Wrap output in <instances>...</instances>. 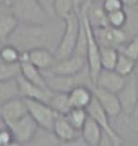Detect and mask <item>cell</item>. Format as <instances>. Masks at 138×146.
<instances>
[{"instance_id":"cell-1","label":"cell","mask_w":138,"mask_h":146,"mask_svg":"<svg viewBox=\"0 0 138 146\" xmlns=\"http://www.w3.org/2000/svg\"><path fill=\"white\" fill-rule=\"evenodd\" d=\"M63 28L52 23V20L46 24H22L18 27L7 44L16 46L21 52H27L34 48H48L55 53L60 43Z\"/></svg>"},{"instance_id":"cell-2","label":"cell","mask_w":138,"mask_h":146,"mask_svg":"<svg viewBox=\"0 0 138 146\" xmlns=\"http://www.w3.org/2000/svg\"><path fill=\"white\" fill-rule=\"evenodd\" d=\"M10 10L22 24H46L55 19L49 15L37 0H11Z\"/></svg>"},{"instance_id":"cell-3","label":"cell","mask_w":138,"mask_h":146,"mask_svg":"<svg viewBox=\"0 0 138 146\" xmlns=\"http://www.w3.org/2000/svg\"><path fill=\"white\" fill-rule=\"evenodd\" d=\"M64 28L61 34L60 43L55 50V55L57 60L67 58L74 54L76 45L80 33L81 18L78 11L68 15L63 19Z\"/></svg>"},{"instance_id":"cell-4","label":"cell","mask_w":138,"mask_h":146,"mask_svg":"<svg viewBox=\"0 0 138 146\" xmlns=\"http://www.w3.org/2000/svg\"><path fill=\"white\" fill-rule=\"evenodd\" d=\"M80 14L83 18L85 31H86L87 35V52H86V60H87V66L89 69L90 77L92 80V83L95 86L96 81L98 79V74L101 71V64H100V46L96 40L94 29L90 25L89 20H88L86 13L83 6L81 5V8L79 9Z\"/></svg>"},{"instance_id":"cell-5","label":"cell","mask_w":138,"mask_h":146,"mask_svg":"<svg viewBox=\"0 0 138 146\" xmlns=\"http://www.w3.org/2000/svg\"><path fill=\"white\" fill-rule=\"evenodd\" d=\"M44 75L46 77V84H48V87L52 91L55 92L69 93L71 90L81 86L94 87L88 66H86L83 71L74 75L59 76L46 74V73H44Z\"/></svg>"},{"instance_id":"cell-6","label":"cell","mask_w":138,"mask_h":146,"mask_svg":"<svg viewBox=\"0 0 138 146\" xmlns=\"http://www.w3.org/2000/svg\"><path fill=\"white\" fill-rule=\"evenodd\" d=\"M24 100L27 104L28 114L37 122L39 127L42 129L52 131L59 114L46 103L31 99H24Z\"/></svg>"},{"instance_id":"cell-7","label":"cell","mask_w":138,"mask_h":146,"mask_svg":"<svg viewBox=\"0 0 138 146\" xmlns=\"http://www.w3.org/2000/svg\"><path fill=\"white\" fill-rule=\"evenodd\" d=\"M86 110L91 118L95 119L101 127L105 135L109 137L114 146H124V141H123L121 135L114 129V127L112 124L111 118L107 115V113L100 106V104H98L95 97Z\"/></svg>"},{"instance_id":"cell-8","label":"cell","mask_w":138,"mask_h":146,"mask_svg":"<svg viewBox=\"0 0 138 146\" xmlns=\"http://www.w3.org/2000/svg\"><path fill=\"white\" fill-rule=\"evenodd\" d=\"M86 66V58L73 54L67 58L57 60V62L55 63V65L50 69H48L46 71H43V73L59 76L74 75L83 71Z\"/></svg>"},{"instance_id":"cell-9","label":"cell","mask_w":138,"mask_h":146,"mask_svg":"<svg viewBox=\"0 0 138 146\" xmlns=\"http://www.w3.org/2000/svg\"><path fill=\"white\" fill-rule=\"evenodd\" d=\"M122 106V111L126 116H133L138 102V84L134 74L127 77L123 88L117 93Z\"/></svg>"},{"instance_id":"cell-10","label":"cell","mask_w":138,"mask_h":146,"mask_svg":"<svg viewBox=\"0 0 138 146\" xmlns=\"http://www.w3.org/2000/svg\"><path fill=\"white\" fill-rule=\"evenodd\" d=\"M94 33L99 46L119 49L124 44L127 43V34L123 31V29L106 26L94 29Z\"/></svg>"},{"instance_id":"cell-11","label":"cell","mask_w":138,"mask_h":146,"mask_svg":"<svg viewBox=\"0 0 138 146\" xmlns=\"http://www.w3.org/2000/svg\"><path fill=\"white\" fill-rule=\"evenodd\" d=\"M9 128L13 133L14 139L21 142L23 145H27L35 137L40 127L32 117L28 114L18 121L10 125Z\"/></svg>"},{"instance_id":"cell-12","label":"cell","mask_w":138,"mask_h":146,"mask_svg":"<svg viewBox=\"0 0 138 146\" xmlns=\"http://www.w3.org/2000/svg\"><path fill=\"white\" fill-rule=\"evenodd\" d=\"M93 92L94 97L98 102V104H100V106L104 109L111 119H117L123 113L121 104H120L118 95L116 93L107 91L98 86L93 87Z\"/></svg>"},{"instance_id":"cell-13","label":"cell","mask_w":138,"mask_h":146,"mask_svg":"<svg viewBox=\"0 0 138 146\" xmlns=\"http://www.w3.org/2000/svg\"><path fill=\"white\" fill-rule=\"evenodd\" d=\"M28 114L27 104L21 97L14 98L0 106V115L8 127L24 118Z\"/></svg>"},{"instance_id":"cell-14","label":"cell","mask_w":138,"mask_h":146,"mask_svg":"<svg viewBox=\"0 0 138 146\" xmlns=\"http://www.w3.org/2000/svg\"><path fill=\"white\" fill-rule=\"evenodd\" d=\"M17 79L19 87V96L23 99H31L48 104L53 91L50 88H43L27 81L20 74Z\"/></svg>"},{"instance_id":"cell-15","label":"cell","mask_w":138,"mask_h":146,"mask_svg":"<svg viewBox=\"0 0 138 146\" xmlns=\"http://www.w3.org/2000/svg\"><path fill=\"white\" fill-rule=\"evenodd\" d=\"M126 80H127V77L120 75L114 69L109 70V69L102 68L98 76L95 86L117 94L123 88Z\"/></svg>"},{"instance_id":"cell-16","label":"cell","mask_w":138,"mask_h":146,"mask_svg":"<svg viewBox=\"0 0 138 146\" xmlns=\"http://www.w3.org/2000/svg\"><path fill=\"white\" fill-rule=\"evenodd\" d=\"M26 58L40 70L46 71L50 69L57 62L55 53L48 48H34L23 52Z\"/></svg>"},{"instance_id":"cell-17","label":"cell","mask_w":138,"mask_h":146,"mask_svg":"<svg viewBox=\"0 0 138 146\" xmlns=\"http://www.w3.org/2000/svg\"><path fill=\"white\" fill-rule=\"evenodd\" d=\"M20 69L21 74L26 80L43 88H49L46 84V77L42 70L36 68L29 62L22 52V59L20 61Z\"/></svg>"},{"instance_id":"cell-18","label":"cell","mask_w":138,"mask_h":146,"mask_svg":"<svg viewBox=\"0 0 138 146\" xmlns=\"http://www.w3.org/2000/svg\"><path fill=\"white\" fill-rule=\"evenodd\" d=\"M68 99L71 108L86 109L94 99L93 87L87 86L76 87L68 93Z\"/></svg>"},{"instance_id":"cell-19","label":"cell","mask_w":138,"mask_h":146,"mask_svg":"<svg viewBox=\"0 0 138 146\" xmlns=\"http://www.w3.org/2000/svg\"><path fill=\"white\" fill-rule=\"evenodd\" d=\"M52 132L61 142L71 141L81 136V131L76 129L63 115H59L56 119Z\"/></svg>"},{"instance_id":"cell-20","label":"cell","mask_w":138,"mask_h":146,"mask_svg":"<svg viewBox=\"0 0 138 146\" xmlns=\"http://www.w3.org/2000/svg\"><path fill=\"white\" fill-rule=\"evenodd\" d=\"M81 135L91 146H98L104 133L98 122L89 116L83 127L81 128Z\"/></svg>"},{"instance_id":"cell-21","label":"cell","mask_w":138,"mask_h":146,"mask_svg":"<svg viewBox=\"0 0 138 146\" xmlns=\"http://www.w3.org/2000/svg\"><path fill=\"white\" fill-rule=\"evenodd\" d=\"M18 25V20L11 13V10L9 13H0V43L3 45L7 44Z\"/></svg>"},{"instance_id":"cell-22","label":"cell","mask_w":138,"mask_h":146,"mask_svg":"<svg viewBox=\"0 0 138 146\" xmlns=\"http://www.w3.org/2000/svg\"><path fill=\"white\" fill-rule=\"evenodd\" d=\"M16 97H20L17 79L0 81V106Z\"/></svg>"},{"instance_id":"cell-23","label":"cell","mask_w":138,"mask_h":146,"mask_svg":"<svg viewBox=\"0 0 138 146\" xmlns=\"http://www.w3.org/2000/svg\"><path fill=\"white\" fill-rule=\"evenodd\" d=\"M61 141L52 131L39 128L38 132L27 146H60Z\"/></svg>"},{"instance_id":"cell-24","label":"cell","mask_w":138,"mask_h":146,"mask_svg":"<svg viewBox=\"0 0 138 146\" xmlns=\"http://www.w3.org/2000/svg\"><path fill=\"white\" fill-rule=\"evenodd\" d=\"M54 111H56L59 115H66L71 109L68 99V93L55 92L53 91L48 104Z\"/></svg>"},{"instance_id":"cell-25","label":"cell","mask_w":138,"mask_h":146,"mask_svg":"<svg viewBox=\"0 0 138 146\" xmlns=\"http://www.w3.org/2000/svg\"><path fill=\"white\" fill-rule=\"evenodd\" d=\"M119 50L114 48L100 46V64L103 69L114 70L118 59Z\"/></svg>"},{"instance_id":"cell-26","label":"cell","mask_w":138,"mask_h":146,"mask_svg":"<svg viewBox=\"0 0 138 146\" xmlns=\"http://www.w3.org/2000/svg\"><path fill=\"white\" fill-rule=\"evenodd\" d=\"M75 11L76 0H54V13L57 19H65Z\"/></svg>"},{"instance_id":"cell-27","label":"cell","mask_w":138,"mask_h":146,"mask_svg":"<svg viewBox=\"0 0 138 146\" xmlns=\"http://www.w3.org/2000/svg\"><path fill=\"white\" fill-rule=\"evenodd\" d=\"M64 117L76 129L81 131L84 123L86 122L87 119L89 118V114H88L86 109L71 108L66 115H64Z\"/></svg>"},{"instance_id":"cell-28","label":"cell","mask_w":138,"mask_h":146,"mask_svg":"<svg viewBox=\"0 0 138 146\" xmlns=\"http://www.w3.org/2000/svg\"><path fill=\"white\" fill-rule=\"evenodd\" d=\"M135 63L136 61L119 51L118 59H117L114 70L124 77H128L133 73L134 68H135Z\"/></svg>"},{"instance_id":"cell-29","label":"cell","mask_w":138,"mask_h":146,"mask_svg":"<svg viewBox=\"0 0 138 146\" xmlns=\"http://www.w3.org/2000/svg\"><path fill=\"white\" fill-rule=\"evenodd\" d=\"M0 58L8 64H18L22 59V52L11 44H5L0 48Z\"/></svg>"},{"instance_id":"cell-30","label":"cell","mask_w":138,"mask_h":146,"mask_svg":"<svg viewBox=\"0 0 138 146\" xmlns=\"http://www.w3.org/2000/svg\"><path fill=\"white\" fill-rule=\"evenodd\" d=\"M21 73L20 63L8 64L0 58V81H8L16 79Z\"/></svg>"},{"instance_id":"cell-31","label":"cell","mask_w":138,"mask_h":146,"mask_svg":"<svg viewBox=\"0 0 138 146\" xmlns=\"http://www.w3.org/2000/svg\"><path fill=\"white\" fill-rule=\"evenodd\" d=\"M107 18L108 24L111 27L116 29H123L128 22V14L124 9H122V10L107 13Z\"/></svg>"},{"instance_id":"cell-32","label":"cell","mask_w":138,"mask_h":146,"mask_svg":"<svg viewBox=\"0 0 138 146\" xmlns=\"http://www.w3.org/2000/svg\"><path fill=\"white\" fill-rule=\"evenodd\" d=\"M118 50L121 53L136 61L138 59V33L131 38V41L124 44Z\"/></svg>"},{"instance_id":"cell-33","label":"cell","mask_w":138,"mask_h":146,"mask_svg":"<svg viewBox=\"0 0 138 146\" xmlns=\"http://www.w3.org/2000/svg\"><path fill=\"white\" fill-rule=\"evenodd\" d=\"M101 5L107 13H113V11L118 10H122L125 7L124 3L121 0H102Z\"/></svg>"},{"instance_id":"cell-34","label":"cell","mask_w":138,"mask_h":146,"mask_svg":"<svg viewBox=\"0 0 138 146\" xmlns=\"http://www.w3.org/2000/svg\"><path fill=\"white\" fill-rule=\"evenodd\" d=\"M13 135L8 126L0 130V146H5L13 141Z\"/></svg>"},{"instance_id":"cell-35","label":"cell","mask_w":138,"mask_h":146,"mask_svg":"<svg viewBox=\"0 0 138 146\" xmlns=\"http://www.w3.org/2000/svg\"><path fill=\"white\" fill-rule=\"evenodd\" d=\"M60 146H91V145L81 135L77 137V138L71 139V141L61 142Z\"/></svg>"},{"instance_id":"cell-36","label":"cell","mask_w":138,"mask_h":146,"mask_svg":"<svg viewBox=\"0 0 138 146\" xmlns=\"http://www.w3.org/2000/svg\"><path fill=\"white\" fill-rule=\"evenodd\" d=\"M37 1L48 11V13L52 18H56L54 13V0H37Z\"/></svg>"},{"instance_id":"cell-37","label":"cell","mask_w":138,"mask_h":146,"mask_svg":"<svg viewBox=\"0 0 138 146\" xmlns=\"http://www.w3.org/2000/svg\"><path fill=\"white\" fill-rule=\"evenodd\" d=\"M98 146H114V143H113V141H111V139H109V137L106 136L104 134L103 135V138H102L101 139V141H100V143L98 144Z\"/></svg>"},{"instance_id":"cell-38","label":"cell","mask_w":138,"mask_h":146,"mask_svg":"<svg viewBox=\"0 0 138 146\" xmlns=\"http://www.w3.org/2000/svg\"><path fill=\"white\" fill-rule=\"evenodd\" d=\"M134 122L133 123V125H131V130L133 131V135H135L138 137V118H133Z\"/></svg>"},{"instance_id":"cell-39","label":"cell","mask_w":138,"mask_h":146,"mask_svg":"<svg viewBox=\"0 0 138 146\" xmlns=\"http://www.w3.org/2000/svg\"><path fill=\"white\" fill-rule=\"evenodd\" d=\"M124 3L125 6H129V7H135L137 0H121Z\"/></svg>"},{"instance_id":"cell-40","label":"cell","mask_w":138,"mask_h":146,"mask_svg":"<svg viewBox=\"0 0 138 146\" xmlns=\"http://www.w3.org/2000/svg\"><path fill=\"white\" fill-rule=\"evenodd\" d=\"M11 0H0V7L10 8Z\"/></svg>"},{"instance_id":"cell-41","label":"cell","mask_w":138,"mask_h":146,"mask_svg":"<svg viewBox=\"0 0 138 146\" xmlns=\"http://www.w3.org/2000/svg\"><path fill=\"white\" fill-rule=\"evenodd\" d=\"M5 146H25V145H23L21 142L17 141L16 139H13V141H11L10 143H8L7 145H5Z\"/></svg>"},{"instance_id":"cell-42","label":"cell","mask_w":138,"mask_h":146,"mask_svg":"<svg viewBox=\"0 0 138 146\" xmlns=\"http://www.w3.org/2000/svg\"><path fill=\"white\" fill-rule=\"evenodd\" d=\"M133 74H134V76H135L136 81H137V84H138V59L136 60V63H135V68H134Z\"/></svg>"},{"instance_id":"cell-43","label":"cell","mask_w":138,"mask_h":146,"mask_svg":"<svg viewBox=\"0 0 138 146\" xmlns=\"http://www.w3.org/2000/svg\"><path fill=\"white\" fill-rule=\"evenodd\" d=\"M5 127H7V124L5 123V121H3L1 115H0V130L3 129V128H5Z\"/></svg>"},{"instance_id":"cell-44","label":"cell","mask_w":138,"mask_h":146,"mask_svg":"<svg viewBox=\"0 0 138 146\" xmlns=\"http://www.w3.org/2000/svg\"><path fill=\"white\" fill-rule=\"evenodd\" d=\"M131 117H133V118H138V102H137V104L135 106V109L133 111V116H131Z\"/></svg>"},{"instance_id":"cell-45","label":"cell","mask_w":138,"mask_h":146,"mask_svg":"<svg viewBox=\"0 0 138 146\" xmlns=\"http://www.w3.org/2000/svg\"><path fill=\"white\" fill-rule=\"evenodd\" d=\"M89 1H92V2H100L101 0H89Z\"/></svg>"},{"instance_id":"cell-46","label":"cell","mask_w":138,"mask_h":146,"mask_svg":"<svg viewBox=\"0 0 138 146\" xmlns=\"http://www.w3.org/2000/svg\"><path fill=\"white\" fill-rule=\"evenodd\" d=\"M137 10V11H138V0H137V3H136V5H135V7H134Z\"/></svg>"},{"instance_id":"cell-47","label":"cell","mask_w":138,"mask_h":146,"mask_svg":"<svg viewBox=\"0 0 138 146\" xmlns=\"http://www.w3.org/2000/svg\"><path fill=\"white\" fill-rule=\"evenodd\" d=\"M3 46V44H1V43H0V48H1V46Z\"/></svg>"},{"instance_id":"cell-48","label":"cell","mask_w":138,"mask_h":146,"mask_svg":"<svg viewBox=\"0 0 138 146\" xmlns=\"http://www.w3.org/2000/svg\"><path fill=\"white\" fill-rule=\"evenodd\" d=\"M25 146H27V145H25Z\"/></svg>"}]
</instances>
